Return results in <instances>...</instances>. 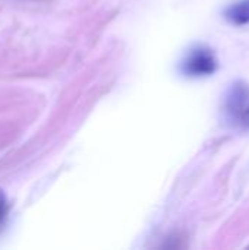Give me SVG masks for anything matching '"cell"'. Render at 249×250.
<instances>
[{"label":"cell","mask_w":249,"mask_h":250,"mask_svg":"<svg viewBox=\"0 0 249 250\" xmlns=\"http://www.w3.org/2000/svg\"><path fill=\"white\" fill-rule=\"evenodd\" d=\"M219 69V60L214 51L205 45H197L185 56L181 70L189 78H204L213 75Z\"/></svg>","instance_id":"7a4b0ae2"},{"label":"cell","mask_w":249,"mask_h":250,"mask_svg":"<svg viewBox=\"0 0 249 250\" xmlns=\"http://www.w3.org/2000/svg\"><path fill=\"white\" fill-rule=\"evenodd\" d=\"M7 212H9V205H7L6 196L0 192V229H3L7 220Z\"/></svg>","instance_id":"277c9868"},{"label":"cell","mask_w":249,"mask_h":250,"mask_svg":"<svg viewBox=\"0 0 249 250\" xmlns=\"http://www.w3.org/2000/svg\"><path fill=\"white\" fill-rule=\"evenodd\" d=\"M225 120L239 129H249V85L236 81L229 85L223 100Z\"/></svg>","instance_id":"6da1fadb"},{"label":"cell","mask_w":249,"mask_h":250,"mask_svg":"<svg viewBox=\"0 0 249 250\" xmlns=\"http://www.w3.org/2000/svg\"><path fill=\"white\" fill-rule=\"evenodd\" d=\"M223 16L227 22L232 25L241 26V25H248L249 23V0H238L232 4H229Z\"/></svg>","instance_id":"3957f363"}]
</instances>
